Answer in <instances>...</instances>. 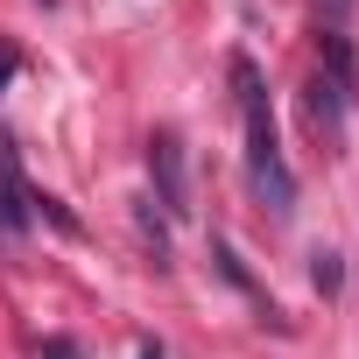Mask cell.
Masks as SVG:
<instances>
[{"mask_svg":"<svg viewBox=\"0 0 359 359\" xmlns=\"http://www.w3.org/2000/svg\"><path fill=\"white\" fill-rule=\"evenodd\" d=\"M233 92H240V127H247V184H254L268 219H289L296 212V169L282 155L275 106H268V85H261L254 57H233Z\"/></svg>","mask_w":359,"mask_h":359,"instance_id":"obj_1","label":"cell"},{"mask_svg":"<svg viewBox=\"0 0 359 359\" xmlns=\"http://www.w3.org/2000/svg\"><path fill=\"white\" fill-rule=\"evenodd\" d=\"M148 176H155V191H162V212L169 219H191V162H184V141H176L169 127L148 141Z\"/></svg>","mask_w":359,"mask_h":359,"instance_id":"obj_2","label":"cell"},{"mask_svg":"<svg viewBox=\"0 0 359 359\" xmlns=\"http://www.w3.org/2000/svg\"><path fill=\"white\" fill-rule=\"evenodd\" d=\"M29 219H36V191L22 184V155H15V141L0 134V240H22Z\"/></svg>","mask_w":359,"mask_h":359,"instance_id":"obj_3","label":"cell"},{"mask_svg":"<svg viewBox=\"0 0 359 359\" xmlns=\"http://www.w3.org/2000/svg\"><path fill=\"white\" fill-rule=\"evenodd\" d=\"M345 106H352V85H338V78H310V92H303V113H310V127L324 134V141H338L345 134Z\"/></svg>","mask_w":359,"mask_h":359,"instance_id":"obj_4","label":"cell"},{"mask_svg":"<svg viewBox=\"0 0 359 359\" xmlns=\"http://www.w3.org/2000/svg\"><path fill=\"white\" fill-rule=\"evenodd\" d=\"M310 282H317L324 296H338V289H345V268H338V254H331V247H317V254H310Z\"/></svg>","mask_w":359,"mask_h":359,"instance_id":"obj_5","label":"cell"},{"mask_svg":"<svg viewBox=\"0 0 359 359\" xmlns=\"http://www.w3.org/2000/svg\"><path fill=\"white\" fill-rule=\"evenodd\" d=\"M317 15H324V29H345L352 22V0H317Z\"/></svg>","mask_w":359,"mask_h":359,"instance_id":"obj_6","label":"cell"},{"mask_svg":"<svg viewBox=\"0 0 359 359\" xmlns=\"http://www.w3.org/2000/svg\"><path fill=\"white\" fill-rule=\"evenodd\" d=\"M43 359H85L78 338H43Z\"/></svg>","mask_w":359,"mask_h":359,"instance_id":"obj_7","label":"cell"},{"mask_svg":"<svg viewBox=\"0 0 359 359\" xmlns=\"http://www.w3.org/2000/svg\"><path fill=\"white\" fill-rule=\"evenodd\" d=\"M15 78V50H0V85H8Z\"/></svg>","mask_w":359,"mask_h":359,"instance_id":"obj_8","label":"cell"},{"mask_svg":"<svg viewBox=\"0 0 359 359\" xmlns=\"http://www.w3.org/2000/svg\"><path fill=\"white\" fill-rule=\"evenodd\" d=\"M141 359H162V345H141Z\"/></svg>","mask_w":359,"mask_h":359,"instance_id":"obj_9","label":"cell"},{"mask_svg":"<svg viewBox=\"0 0 359 359\" xmlns=\"http://www.w3.org/2000/svg\"><path fill=\"white\" fill-rule=\"evenodd\" d=\"M43 8H57V0H43Z\"/></svg>","mask_w":359,"mask_h":359,"instance_id":"obj_10","label":"cell"}]
</instances>
